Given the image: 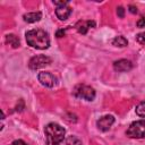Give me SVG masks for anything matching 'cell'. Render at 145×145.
<instances>
[{
  "instance_id": "obj_11",
  "label": "cell",
  "mask_w": 145,
  "mask_h": 145,
  "mask_svg": "<svg viewBox=\"0 0 145 145\" xmlns=\"http://www.w3.org/2000/svg\"><path fill=\"white\" fill-rule=\"evenodd\" d=\"M42 17V14L40 11H34V12H27L23 16L24 20L26 23H35V22H39Z\"/></svg>"
},
{
  "instance_id": "obj_7",
  "label": "cell",
  "mask_w": 145,
  "mask_h": 145,
  "mask_svg": "<svg viewBox=\"0 0 145 145\" xmlns=\"http://www.w3.org/2000/svg\"><path fill=\"white\" fill-rule=\"evenodd\" d=\"M113 122H114V118H113V116H111V114H106V116L101 117V118L97 120L96 126H97V128H99L100 130H102V131H106V130H109V129L111 128V126L113 125Z\"/></svg>"
},
{
  "instance_id": "obj_5",
  "label": "cell",
  "mask_w": 145,
  "mask_h": 145,
  "mask_svg": "<svg viewBox=\"0 0 145 145\" xmlns=\"http://www.w3.org/2000/svg\"><path fill=\"white\" fill-rule=\"evenodd\" d=\"M52 62V59L48 56H44V54H39V56H35L33 57L29 62H28V67L33 70H36V69H40V68H43L48 65H50Z\"/></svg>"
},
{
  "instance_id": "obj_16",
  "label": "cell",
  "mask_w": 145,
  "mask_h": 145,
  "mask_svg": "<svg viewBox=\"0 0 145 145\" xmlns=\"http://www.w3.org/2000/svg\"><path fill=\"white\" fill-rule=\"evenodd\" d=\"M136 41L140 44H145V32L143 33H139L137 36H136Z\"/></svg>"
},
{
  "instance_id": "obj_2",
  "label": "cell",
  "mask_w": 145,
  "mask_h": 145,
  "mask_svg": "<svg viewBox=\"0 0 145 145\" xmlns=\"http://www.w3.org/2000/svg\"><path fill=\"white\" fill-rule=\"evenodd\" d=\"M45 140L46 145H60L65 138L66 130L58 123L51 122L45 126Z\"/></svg>"
},
{
  "instance_id": "obj_13",
  "label": "cell",
  "mask_w": 145,
  "mask_h": 145,
  "mask_svg": "<svg viewBox=\"0 0 145 145\" xmlns=\"http://www.w3.org/2000/svg\"><path fill=\"white\" fill-rule=\"evenodd\" d=\"M112 44H113L114 46L123 48V46H127V44H128V41H127V40H126L123 36L119 35V36H116V37L112 40Z\"/></svg>"
},
{
  "instance_id": "obj_22",
  "label": "cell",
  "mask_w": 145,
  "mask_h": 145,
  "mask_svg": "<svg viewBox=\"0 0 145 145\" xmlns=\"http://www.w3.org/2000/svg\"><path fill=\"white\" fill-rule=\"evenodd\" d=\"M129 11H130L131 14H136V12H137V8H136L135 6H133V5H130V6H129Z\"/></svg>"
},
{
  "instance_id": "obj_8",
  "label": "cell",
  "mask_w": 145,
  "mask_h": 145,
  "mask_svg": "<svg viewBox=\"0 0 145 145\" xmlns=\"http://www.w3.org/2000/svg\"><path fill=\"white\" fill-rule=\"evenodd\" d=\"M93 27H95V22L94 20H78L75 24V28L80 34H86L87 31L89 28H93Z\"/></svg>"
},
{
  "instance_id": "obj_19",
  "label": "cell",
  "mask_w": 145,
  "mask_h": 145,
  "mask_svg": "<svg viewBox=\"0 0 145 145\" xmlns=\"http://www.w3.org/2000/svg\"><path fill=\"white\" fill-rule=\"evenodd\" d=\"M53 3L57 7H62V6H67L68 5V1H53Z\"/></svg>"
},
{
  "instance_id": "obj_10",
  "label": "cell",
  "mask_w": 145,
  "mask_h": 145,
  "mask_svg": "<svg viewBox=\"0 0 145 145\" xmlns=\"http://www.w3.org/2000/svg\"><path fill=\"white\" fill-rule=\"evenodd\" d=\"M71 8L67 5V6H62V7H57V9H56V15H57V17L60 19V20H66L69 16H70V14H71Z\"/></svg>"
},
{
  "instance_id": "obj_9",
  "label": "cell",
  "mask_w": 145,
  "mask_h": 145,
  "mask_svg": "<svg viewBox=\"0 0 145 145\" xmlns=\"http://www.w3.org/2000/svg\"><path fill=\"white\" fill-rule=\"evenodd\" d=\"M113 68L116 71H128L133 68V63L127 59H120L113 62Z\"/></svg>"
},
{
  "instance_id": "obj_17",
  "label": "cell",
  "mask_w": 145,
  "mask_h": 145,
  "mask_svg": "<svg viewBox=\"0 0 145 145\" xmlns=\"http://www.w3.org/2000/svg\"><path fill=\"white\" fill-rule=\"evenodd\" d=\"M117 14H118V16L120 18H123V16H125V9L122 7H118L117 8Z\"/></svg>"
},
{
  "instance_id": "obj_21",
  "label": "cell",
  "mask_w": 145,
  "mask_h": 145,
  "mask_svg": "<svg viewBox=\"0 0 145 145\" xmlns=\"http://www.w3.org/2000/svg\"><path fill=\"white\" fill-rule=\"evenodd\" d=\"M12 145H27V144L24 140H22V139H17V140H15L12 143Z\"/></svg>"
},
{
  "instance_id": "obj_15",
  "label": "cell",
  "mask_w": 145,
  "mask_h": 145,
  "mask_svg": "<svg viewBox=\"0 0 145 145\" xmlns=\"http://www.w3.org/2000/svg\"><path fill=\"white\" fill-rule=\"evenodd\" d=\"M135 111H136V114H138L139 117L145 118V102H140V103L136 106Z\"/></svg>"
},
{
  "instance_id": "obj_20",
  "label": "cell",
  "mask_w": 145,
  "mask_h": 145,
  "mask_svg": "<svg viewBox=\"0 0 145 145\" xmlns=\"http://www.w3.org/2000/svg\"><path fill=\"white\" fill-rule=\"evenodd\" d=\"M65 34H66V31L62 28V29H59V31H57V34H56V35H57V37H62Z\"/></svg>"
},
{
  "instance_id": "obj_1",
  "label": "cell",
  "mask_w": 145,
  "mask_h": 145,
  "mask_svg": "<svg viewBox=\"0 0 145 145\" xmlns=\"http://www.w3.org/2000/svg\"><path fill=\"white\" fill-rule=\"evenodd\" d=\"M25 37H26L27 44L35 49L43 50V49H48L50 45L49 34L45 31L40 29V28L31 29V31L26 32Z\"/></svg>"
},
{
  "instance_id": "obj_18",
  "label": "cell",
  "mask_w": 145,
  "mask_h": 145,
  "mask_svg": "<svg viewBox=\"0 0 145 145\" xmlns=\"http://www.w3.org/2000/svg\"><path fill=\"white\" fill-rule=\"evenodd\" d=\"M136 25H137L138 27H145V18H144V17H140V18L137 20Z\"/></svg>"
},
{
  "instance_id": "obj_14",
  "label": "cell",
  "mask_w": 145,
  "mask_h": 145,
  "mask_svg": "<svg viewBox=\"0 0 145 145\" xmlns=\"http://www.w3.org/2000/svg\"><path fill=\"white\" fill-rule=\"evenodd\" d=\"M66 145H83L82 140L76 136H68L66 138Z\"/></svg>"
},
{
  "instance_id": "obj_6",
  "label": "cell",
  "mask_w": 145,
  "mask_h": 145,
  "mask_svg": "<svg viewBox=\"0 0 145 145\" xmlns=\"http://www.w3.org/2000/svg\"><path fill=\"white\" fill-rule=\"evenodd\" d=\"M37 78H39V82H40L43 86L50 87V88H51V87H54V86L57 85V83H58L57 77H56L53 74H51L50 71H41V72L39 74Z\"/></svg>"
},
{
  "instance_id": "obj_23",
  "label": "cell",
  "mask_w": 145,
  "mask_h": 145,
  "mask_svg": "<svg viewBox=\"0 0 145 145\" xmlns=\"http://www.w3.org/2000/svg\"><path fill=\"white\" fill-rule=\"evenodd\" d=\"M11 145H12V144H11Z\"/></svg>"
},
{
  "instance_id": "obj_3",
  "label": "cell",
  "mask_w": 145,
  "mask_h": 145,
  "mask_svg": "<svg viewBox=\"0 0 145 145\" xmlns=\"http://www.w3.org/2000/svg\"><path fill=\"white\" fill-rule=\"evenodd\" d=\"M130 138H143L145 137V120H138L133 122L126 131Z\"/></svg>"
},
{
  "instance_id": "obj_4",
  "label": "cell",
  "mask_w": 145,
  "mask_h": 145,
  "mask_svg": "<svg viewBox=\"0 0 145 145\" xmlns=\"http://www.w3.org/2000/svg\"><path fill=\"white\" fill-rule=\"evenodd\" d=\"M74 95L79 97V99H84L86 101H93L94 97H95V91H94L93 87H91L88 85L79 84L75 87Z\"/></svg>"
},
{
  "instance_id": "obj_12",
  "label": "cell",
  "mask_w": 145,
  "mask_h": 145,
  "mask_svg": "<svg viewBox=\"0 0 145 145\" xmlns=\"http://www.w3.org/2000/svg\"><path fill=\"white\" fill-rule=\"evenodd\" d=\"M6 43L9 44V45H11L14 49H16V48H18V46L20 45L19 39H18L15 34H8V35L6 36Z\"/></svg>"
}]
</instances>
